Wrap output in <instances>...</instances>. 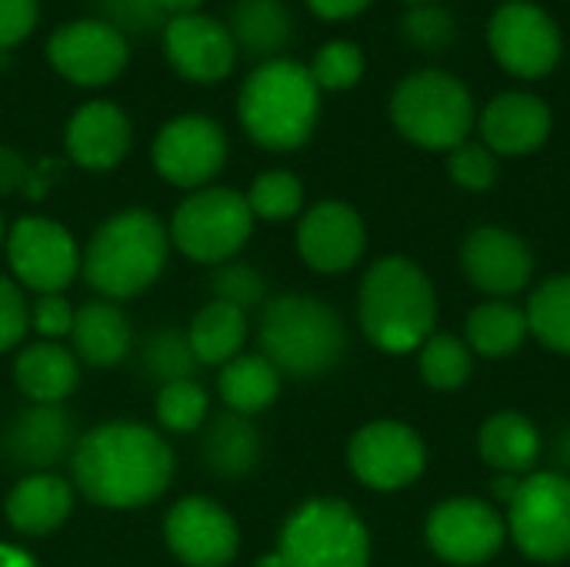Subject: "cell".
<instances>
[{
    "mask_svg": "<svg viewBox=\"0 0 570 567\" xmlns=\"http://www.w3.org/2000/svg\"><path fill=\"white\" fill-rule=\"evenodd\" d=\"M357 317L367 341L384 354H411L438 321V294L431 277L411 257H381L361 281Z\"/></svg>",
    "mask_w": 570,
    "mask_h": 567,
    "instance_id": "2",
    "label": "cell"
},
{
    "mask_svg": "<svg viewBox=\"0 0 570 567\" xmlns=\"http://www.w3.org/2000/svg\"><path fill=\"white\" fill-rule=\"evenodd\" d=\"M73 448L70 418L57 404H33L17 414L3 434V451L13 465L43 471Z\"/></svg>",
    "mask_w": 570,
    "mask_h": 567,
    "instance_id": "22",
    "label": "cell"
},
{
    "mask_svg": "<svg viewBox=\"0 0 570 567\" xmlns=\"http://www.w3.org/2000/svg\"><path fill=\"white\" fill-rule=\"evenodd\" d=\"M504 3H508V0H504Z\"/></svg>",
    "mask_w": 570,
    "mask_h": 567,
    "instance_id": "52",
    "label": "cell"
},
{
    "mask_svg": "<svg viewBox=\"0 0 570 567\" xmlns=\"http://www.w3.org/2000/svg\"><path fill=\"white\" fill-rule=\"evenodd\" d=\"M70 338H73V351L94 368H110V364L124 361L130 351V324L107 301L83 304L73 314Z\"/></svg>",
    "mask_w": 570,
    "mask_h": 567,
    "instance_id": "25",
    "label": "cell"
},
{
    "mask_svg": "<svg viewBox=\"0 0 570 567\" xmlns=\"http://www.w3.org/2000/svg\"><path fill=\"white\" fill-rule=\"evenodd\" d=\"M0 567H33V561H30V555H23V551H17V548L0 545Z\"/></svg>",
    "mask_w": 570,
    "mask_h": 567,
    "instance_id": "48",
    "label": "cell"
},
{
    "mask_svg": "<svg viewBox=\"0 0 570 567\" xmlns=\"http://www.w3.org/2000/svg\"><path fill=\"white\" fill-rule=\"evenodd\" d=\"M170 475L174 458L164 438L134 421L100 424L73 448V478L104 508L150 505L167 491Z\"/></svg>",
    "mask_w": 570,
    "mask_h": 567,
    "instance_id": "1",
    "label": "cell"
},
{
    "mask_svg": "<svg viewBox=\"0 0 570 567\" xmlns=\"http://www.w3.org/2000/svg\"><path fill=\"white\" fill-rule=\"evenodd\" d=\"M364 50L354 40H327L307 70L321 90H351L364 77Z\"/></svg>",
    "mask_w": 570,
    "mask_h": 567,
    "instance_id": "36",
    "label": "cell"
},
{
    "mask_svg": "<svg viewBox=\"0 0 570 567\" xmlns=\"http://www.w3.org/2000/svg\"><path fill=\"white\" fill-rule=\"evenodd\" d=\"M301 204H304V187L291 170H264L247 190L250 214L264 221H287L301 211Z\"/></svg>",
    "mask_w": 570,
    "mask_h": 567,
    "instance_id": "35",
    "label": "cell"
},
{
    "mask_svg": "<svg viewBox=\"0 0 570 567\" xmlns=\"http://www.w3.org/2000/svg\"><path fill=\"white\" fill-rule=\"evenodd\" d=\"M397 134L424 150H454L474 127V97L448 70H417L391 94Z\"/></svg>",
    "mask_w": 570,
    "mask_h": 567,
    "instance_id": "6",
    "label": "cell"
},
{
    "mask_svg": "<svg viewBox=\"0 0 570 567\" xmlns=\"http://www.w3.org/2000/svg\"><path fill=\"white\" fill-rule=\"evenodd\" d=\"M281 567H367L371 535L347 501H304L284 525L277 545Z\"/></svg>",
    "mask_w": 570,
    "mask_h": 567,
    "instance_id": "7",
    "label": "cell"
},
{
    "mask_svg": "<svg viewBox=\"0 0 570 567\" xmlns=\"http://www.w3.org/2000/svg\"><path fill=\"white\" fill-rule=\"evenodd\" d=\"M210 291H214V301L247 311V307L261 304L267 284L250 264H224L210 274Z\"/></svg>",
    "mask_w": 570,
    "mask_h": 567,
    "instance_id": "39",
    "label": "cell"
},
{
    "mask_svg": "<svg viewBox=\"0 0 570 567\" xmlns=\"http://www.w3.org/2000/svg\"><path fill=\"white\" fill-rule=\"evenodd\" d=\"M7 257L13 274L40 294L63 291L77 274V244L50 217H20L7 237Z\"/></svg>",
    "mask_w": 570,
    "mask_h": 567,
    "instance_id": "15",
    "label": "cell"
},
{
    "mask_svg": "<svg viewBox=\"0 0 570 567\" xmlns=\"http://www.w3.org/2000/svg\"><path fill=\"white\" fill-rule=\"evenodd\" d=\"M227 30L234 37L237 50L274 53L291 40L294 20H291V10L281 0H237L230 7Z\"/></svg>",
    "mask_w": 570,
    "mask_h": 567,
    "instance_id": "30",
    "label": "cell"
},
{
    "mask_svg": "<svg viewBox=\"0 0 570 567\" xmlns=\"http://www.w3.org/2000/svg\"><path fill=\"white\" fill-rule=\"evenodd\" d=\"M100 7H104V17L100 20L114 23L120 33L130 30V27L134 30H150L164 17V10L157 7V0H100Z\"/></svg>",
    "mask_w": 570,
    "mask_h": 567,
    "instance_id": "42",
    "label": "cell"
},
{
    "mask_svg": "<svg viewBox=\"0 0 570 567\" xmlns=\"http://www.w3.org/2000/svg\"><path fill=\"white\" fill-rule=\"evenodd\" d=\"M250 227L254 214L244 194L230 187H200L174 211L170 237L187 257L200 264H217L244 247Z\"/></svg>",
    "mask_w": 570,
    "mask_h": 567,
    "instance_id": "9",
    "label": "cell"
},
{
    "mask_svg": "<svg viewBox=\"0 0 570 567\" xmlns=\"http://www.w3.org/2000/svg\"><path fill=\"white\" fill-rule=\"evenodd\" d=\"M417 364H421V378L434 391H458L471 381L474 354H471L468 341H461L454 334H431L417 348Z\"/></svg>",
    "mask_w": 570,
    "mask_h": 567,
    "instance_id": "33",
    "label": "cell"
},
{
    "mask_svg": "<svg viewBox=\"0 0 570 567\" xmlns=\"http://www.w3.org/2000/svg\"><path fill=\"white\" fill-rule=\"evenodd\" d=\"M70 508H73V495H70L67 481H60L53 475H33V478H23L10 491L7 521L20 535H47L57 525H63Z\"/></svg>",
    "mask_w": 570,
    "mask_h": 567,
    "instance_id": "24",
    "label": "cell"
},
{
    "mask_svg": "<svg viewBox=\"0 0 570 567\" xmlns=\"http://www.w3.org/2000/svg\"><path fill=\"white\" fill-rule=\"evenodd\" d=\"M220 398L234 414H257L274 404L281 391V371L264 354H237L220 371Z\"/></svg>",
    "mask_w": 570,
    "mask_h": 567,
    "instance_id": "29",
    "label": "cell"
},
{
    "mask_svg": "<svg viewBox=\"0 0 570 567\" xmlns=\"http://www.w3.org/2000/svg\"><path fill=\"white\" fill-rule=\"evenodd\" d=\"M481 144L494 157H524L548 144L554 114L551 107L528 90H504L498 94L478 117Z\"/></svg>",
    "mask_w": 570,
    "mask_h": 567,
    "instance_id": "20",
    "label": "cell"
},
{
    "mask_svg": "<svg viewBox=\"0 0 570 567\" xmlns=\"http://www.w3.org/2000/svg\"><path fill=\"white\" fill-rule=\"evenodd\" d=\"M204 0H157V7L167 13V17H180V13H197Z\"/></svg>",
    "mask_w": 570,
    "mask_h": 567,
    "instance_id": "47",
    "label": "cell"
},
{
    "mask_svg": "<svg viewBox=\"0 0 570 567\" xmlns=\"http://www.w3.org/2000/svg\"><path fill=\"white\" fill-rule=\"evenodd\" d=\"M200 458L214 475L240 478L247 475L261 458V434L244 414H224L217 418L204 438H200Z\"/></svg>",
    "mask_w": 570,
    "mask_h": 567,
    "instance_id": "27",
    "label": "cell"
},
{
    "mask_svg": "<svg viewBox=\"0 0 570 567\" xmlns=\"http://www.w3.org/2000/svg\"><path fill=\"white\" fill-rule=\"evenodd\" d=\"M344 344L337 311L311 294H281L261 314V351L284 374L317 378L341 361Z\"/></svg>",
    "mask_w": 570,
    "mask_h": 567,
    "instance_id": "4",
    "label": "cell"
},
{
    "mask_svg": "<svg viewBox=\"0 0 570 567\" xmlns=\"http://www.w3.org/2000/svg\"><path fill=\"white\" fill-rule=\"evenodd\" d=\"M0 244H3V217H0Z\"/></svg>",
    "mask_w": 570,
    "mask_h": 567,
    "instance_id": "50",
    "label": "cell"
},
{
    "mask_svg": "<svg viewBox=\"0 0 570 567\" xmlns=\"http://www.w3.org/2000/svg\"><path fill=\"white\" fill-rule=\"evenodd\" d=\"M367 247V231L361 214L344 201H324L301 217L297 251L321 274L351 271Z\"/></svg>",
    "mask_w": 570,
    "mask_h": 567,
    "instance_id": "19",
    "label": "cell"
},
{
    "mask_svg": "<svg viewBox=\"0 0 570 567\" xmlns=\"http://www.w3.org/2000/svg\"><path fill=\"white\" fill-rule=\"evenodd\" d=\"M478 451L498 475H531L541 458V431L518 411L491 414L478 431Z\"/></svg>",
    "mask_w": 570,
    "mask_h": 567,
    "instance_id": "23",
    "label": "cell"
},
{
    "mask_svg": "<svg viewBox=\"0 0 570 567\" xmlns=\"http://www.w3.org/2000/svg\"><path fill=\"white\" fill-rule=\"evenodd\" d=\"M164 53L170 67L194 84H217L237 63V43L227 23L207 13H180L164 23Z\"/></svg>",
    "mask_w": 570,
    "mask_h": 567,
    "instance_id": "17",
    "label": "cell"
},
{
    "mask_svg": "<svg viewBox=\"0 0 570 567\" xmlns=\"http://www.w3.org/2000/svg\"><path fill=\"white\" fill-rule=\"evenodd\" d=\"M47 174L50 167L40 164V167H30L13 147L0 144V194H30V197H40L43 187H47Z\"/></svg>",
    "mask_w": 570,
    "mask_h": 567,
    "instance_id": "41",
    "label": "cell"
},
{
    "mask_svg": "<svg viewBox=\"0 0 570 567\" xmlns=\"http://www.w3.org/2000/svg\"><path fill=\"white\" fill-rule=\"evenodd\" d=\"M204 418H207V394L194 378L160 388V394H157V421L167 431H174V434L197 431L204 424Z\"/></svg>",
    "mask_w": 570,
    "mask_h": 567,
    "instance_id": "37",
    "label": "cell"
},
{
    "mask_svg": "<svg viewBox=\"0 0 570 567\" xmlns=\"http://www.w3.org/2000/svg\"><path fill=\"white\" fill-rule=\"evenodd\" d=\"M47 60L63 80L77 87H104L124 74L130 60V43L114 23L100 17H83L57 27L47 37Z\"/></svg>",
    "mask_w": 570,
    "mask_h": 567,
    "instance_id": "12",
    "label": "cell"
},
{
    "mask_svg": "<svg viewBox=\"0 0 570 567\" xmlns=\"http://www.w3.org/2000/svg\"><path fill=\"white\" fill-rule=\"evenodd\" d=\"M27 334V301L17 284L0 277V351H10Z\"/></svg>",
    "mask_w": 570,
    "mask_h": 567,
    "instance_id": "43",
    "label": "cell"
},
{
    "mask_svg": "<svg viewBox=\"0 0 570 567\" xmlns=\"http://www.w3.org/2000/svg\"><path fill=\"white\" fill-rule=\"evenodd\" d=\"M428 548L454 567L488 565L508 541V525L481 498H451L434 505L424 525Z\"/></svg>",
    "mask_w": 570,
    "mask_h": 567,
    "instance_id": "11",
    "label": "cell"
},
{
    "mask_svg": "<svg viewBox=\"0 0 570 567\" xmlns=\"http://www.w3.org/2000/svg\"><path fill=\"white\" fill-rule=\"evenodd\" d=\"M237 114L247 137L267 150H297L311 140L321 117V87L307 63L271 57L240 87Z\"/></svg>",
    "mask_w": 570,
    "mask_h": 567,
    "instance_id": "3",
    "label": "cell"
},
{
    "mask_svg": "<svg viewBox=\"0 0 570 567\" xmlns=\"http://www.w3.org/2000/svg\"><path fill=\"white\" fill-rule=\"evenodd\" d=\"M140 364H144V374L160 381L164 384H174V381H187L194 378V368H197V358L190 351V341L177 331H157L147 338L144 351H140Z\"/></svg>",
    "mask_w": 570,
    "mask_h": 567,
    "instance_id": "34",
    "label": "cell"
},
{
    "mask_svg": "<svg viewBox=\"0 0 570 567\" xmlns=\"http://www.w3.org/2000/svg\"><path fill=\"white\" fill-rule=\"evenodd\" d=\"M411 3H431V0H411Z\"/></svg>",
    "mask_w": 570,
    "mask_h": 567,
    "instance_id": "51",
    "label": "cell"
},
{
    "mask_svg": "<svg viewBox=\"0 0 570 567\" xmlns=\"http://www.w3.org/2000/svg\"><path fill=\"white\" fill-rule=\"evenodd\" d=\"M468 348L478 358H511L528 338V317L511 301H484L468 314Z\"/></svg>",
    "mask_w": 570,
    "mask_h": 567,
    "instance_id": "28",
    "label": "cell"
},
{
    "mask_svg": "<svg viewBox=\"0 0 570 567\" xmlns=\"http://www.w3.org/2000/svg\"><path fill=\"white\" fill-rule=\"evenodd\" d=\"M17 388L37 404H57L77 388V358L60 344H30L13 364Z\"/></svg>",
    "mask_w": 570,
    "mask_h": 567,
    "instance_id": "26",
    "label": "cell"
},
{
    "mask_svg": "<svg viewBox=\"0 0 570 567\" xmlns=\"http://www.w3.org/2000/svg\"><path fill=\"white\" fill-rule=\"evenodd\" d=\"M164 531L170 551L187 567H224L237 555L234 518L207 498H184L174 505Z\"/></svg>",
    "mask_w": 570,
    "mask_h": 567,
    "instance_id": "18",
    "label": "cell"
},
{
    "mask_svg": "<svg viewBox=\"0 0 570 567\" xmlns=\"http://www.w3.org/2000/svg\"><path fill=\"white\" fill-rule=\"evenodd\" d=\"M247 338V317L240 307L210 301L190 324V351L197 364H227L237 358L240 344Z\"/></svg>",
    "mask_w": 570,
    "mask_h": 567,
    "instance_id": "31",
    "label": "cell"
},
{
    "mask_svg": "<svg viewBox=\"0 0 570 567\" xmlns=\"http://www.w3.org/2000/svg\"><path fill=\"white\" fill-rule=\"evenodd\" d=\"M40 17V0H0V50L17 47Z\"/></svg>",
    "mask_w": 570,
    "mask_h": 567,
    "instance_id": "44",
    "label": "cell"
},
{
    "mask_svg": "<svg viewBox=\"0 0 570 567\" xmlns=\"http://www.w3.org/2000/svg\"><path fill=\"white\" fill-rule=\"evenodd\" d=\"M561 454H564V461L570 465V434H568V441H564V448H561Z\"/></svg>",
    "mask_w": 570,
    "mask_h": 567,
    "instance_id": "49",
    "label": "cell"
},
{
    "mask_svg": "<svg viewBox=\"0 0 570 567\" xmlns=\"http://www.w3.org/2000/svg\"><path fill=\"white\" fill-rule=\"evenodd\" d=\"M508 538L538 565L570 558V478L558 471H531L508 501Z\"/></svg>",
    "mask_w": 570,
    "mask_h": 567,
    "instance_id": "8",
    "label": "cell"
},
{
    "mask_svg": "<svg viewBox=\"0 0 570 567\" xmlns=\"http://www.w3.org/2000/svg\"><path fill=\"white\" fill-rule=\"evenodd\" d=\"M130 120L110 100H90L67 120V154L87 170H110L130 150Z\"/></svg>",
    "mask_w": 570,
    "mask_h": 567,
    "instance_id": "21",
    "label": "cell"
},
{
    "mask_svg": "<svg viewBox=\"0 0 570 567\" xmlns=\"http://www.w3.org/2000/svg\"><path fill=\"white\" fill-rule=\"evenodd\" d=\"M524 317H528V331L544 348L570 358V274L548 277L528 297Z\"/></svg>",
    "mask_w": 570,
    "mask_h": 567,
    "instance_id": "32",
    "label": "cell"
},
{
    "mask_svg": "<svg viewBox=\"0 0 570 567\" xmlns=\"http://www.w3.org/2000/svg\"><path fill=\"white\" fill-rule=\"evenodd\" d=\"M404 33L424 50H444L454 40V20L441 7L414 3V10L404 17Z\"/></svg>",
    "mask_w": 570,
    "mask_h": 567,
    "instance_id": "40",
    "label": "cell"
},
{
    "mask_svg": "<svg viewBox=\"0 0 570 567\" xmlns=\"http://www.w3.org/2000/svg\"><path fill=\"white\" fill-rule=\"evenodd\" d=\"M227 160V137L204 114H180L154 137V167L174 187H204Z\"/></svg>",
    "mask_w": 570,
    "mask_h": 567,
    "instance_id": "14",
    "label": "cell"
},
{
    "mask_svg": "<svg viewBox=\"0 0 570 567\" xmlns=\"http://www.w3.org/2000/svg\"><path fill=\"white\" fill-rule=\"evenodd\" d=\"M461 271L478 291L504 301L528 287V281L534 274V251L521 234H514L508 227L484 224L464 237Z\"/></svg>",
    "mask_w": 570,
    "mask_h": 567,
    "instance_id": "16",
    "label": "cell"
},
{
    "mask_svg": "<svg viewBox=\"0 0 570 567\" xmlns=\"http://www.w3.org/2000/svg\"><path fill=\"white\" fill-rule=\"evenodd\" d=\"M304 3L314 17L337 23V20H351L357 13H364L374 0H304Z\"/></svg>",
    "mask_w": 570,
    "mask_h": 567,
    "instance_id": "46",
    "label": "cell"
},
{
    "mask_svg": "<svg viewBox=\"0 0 570 567\" xmlns=\"http://www.w3.org/2000/svg\"><path fill=\"white\" fill-rule=\"evenodd\" d=\"M167 261V231L150 211L110 217L87 244L83 277L104 297H134L150 287Z\"/></svg>",
    "mask_w": 570,
    "mask_h": 567,
    "instance_id": "5",
    "label": "cell"
},
{
    "mask_svg": "<svg viewBox=\"0 0 570 567\" xmlns=\"http://www.w3.org/2000/svg\"><path fill=\"white\" fill-rule=\"evenodd\" d=\"M33 328H37L43 338L70 334V328H73V311H70V304H67L60 294H43V297H37V304H33Z\"/></svg>",
    "mask_w": 570,
    "mask_h": 567,
    "instance_id": "45",
    "label": "cell"
},
{
    "mask_svg": "<svg viewBox=\"0 0 570 567\" xmlns=\"http://www.w3.org/2000/svg\"><path fill=\"white\" fill-rule=\"evenodd\" d=\"M488 47L511 77L538 80L558 67L564 37L544 7L531 0H508L488 20Z\"/></svg>",
    "mask_w": 570,
    "mask_h": 567,
    "instance_id": "10",
    "label": "cell"
},
{
    "mask_svg": "<svg viewBox=\"0 0 570 567\" xmlns=\"http://www.w3.org/2000/svg\"><path fill=\"white\" fill-rule=\"evenodd\" d=\"M347 465L374 491H404L424 475L428 448L411 424L371 421L351 438Z\"/></svg>",
    "mask_w": 570,
    "mask_h": 567,
    "instance_id": "13",
    "label": "cell"
},
{
    "mask_svg": "<svg viewBox=\"0 0 570 567\" xmlns=\"http://www.w3.org/2000/svg\"><path fill=\"white\" fill-rule=\"evenodd\" d=\"M448 170H451V180L471 194H484L494 187L498 180V157L484 147V144H474V140H464L451 150V160H448Z\"/></svg>",
    "mask_w": 570,
    "mask_h": 567,
    "instance_id": "38",
    "label": "cell"
}]
</instances>
